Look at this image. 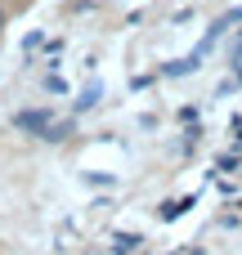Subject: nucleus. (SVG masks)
<instances>
[{
    "mask_svg": "<svg viewBox=\"0 0 242 255\" xmlns=\"http://www.w3.org/2000/svg\"><path fill=\"white\" fill-rule=\"evenodd\" d=\"M13 121H18V130H40V139L49 130V112H18Z\"/></svg>",
    "mask_w": 242,
    "mask_h": 255,
    "instance_id": "1",
    "label": "nucleus"
},
{
    "mask_svg": "<svg viewBox=\"0 0 242 255\" xmlns=\"http://www.w3.org/2000/svg\"><path fill=\"white\" fill-rule=\"evenodd\" d=\"M0 27H4V9H0Z\"/></svg>",
    "mask_w": 242,
    "mask_h": 255,
    "instance_id": "2",
    "label": "nucleus"
}]
</instances>
